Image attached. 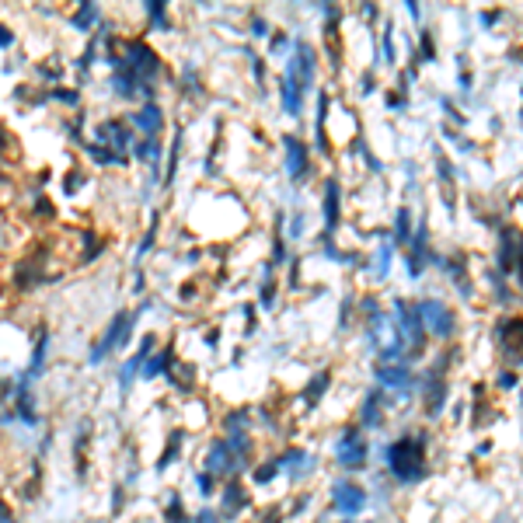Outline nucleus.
<instances>
[{
  "label": "nucleus",
  "mask_w": 523,
  "mask_h": 523,
  "mask_svg": "<svg viewBox=\"0 0 523 523\" xmlns=\"http://www.w3.org/2000/svg\"><path fill=\"white\" fill-rule=\"evenodd\" d=\"M499 262H502L506 273H520L523 276V234L520 230H513V227L502 230V255H499Z\"/></svg>",
  "instance_id": "7ed1b4c3"
},
{
  "label": "nucleus",
  "mask_w": 523,
  "mask_h": 523,
  "mask_svg": "<svg viewBox=\"0 0 523 523\" xmlns=\"http://www.w3.org/2000/svg\"><path fill=\"white\" fill-rule=\"evenodd\" d=\"M209 467H213V471L227 467V446H220V443L213 446V453H209Z\"/></svg>",
  "instance_id": "1a4fd4ad"
},
{
  "label": "nucleus",
  "mask_w": 523,
  "mask_h": 523,
  "mask_svg": "<svg viewBox=\"0 0 523 523\" xmlns=\"http://www.w3.org/2000/svg\"><path fill=\"white\" fill-rule=\"evenodd\" d=\"M380 380H384V384H391V387H398V391H408L412 373H408V370H401V367H391V370H380Z\"/></svg>",
  "instance_id": "0eeeda50"
},
{
  "label": "nucleus",
  "mask_w": 523,
  "mask_h": 523,
  "mask_svg": "<svg viewBox=\"0 0 523 523\" xmlns=\"http://www.w3.org/2000/svg\"><path fill=\"white\" fill-rule=\"evenodd\" d=\"M387 464H391L394 478H401V481H415V478L422 474V443H419V440H412V436L398 440V443L387 450Z\"/></svg>",
  "instance_id": "f257e3e1"
},
{
  "label": "nucleus",
  "mask_w": 523,
  "mask_h": 523,
  "mask_svg": "<svg viewBox=\"0 0 523 523\" xmlns=\"http://www.w3.org/2000/svg\"><path fill=\"white\" fill-rule=\"evenodd\" d=\"M136 122H140L143 129H150V133H154V129L161 126V119H157V108H143V112L136 115Z\"/></svg>",
  "instance_id": "6e6552de"
},
{
  "label": "nucleus",
  "mask_w": 523,
  "mask_h": 523,
  "mask_svg": "<svg viewBox=\"0 0 523 523\" xmlns=\"http://www.w3.org/2000/svg\"><path fill=\"white\" fill-rule=\"evenodd\" d=\"M405 234H408V213L401 209L398 213V237H405Z\"/></svg>",
  "instance_id": "9b49d317"
},
{
  "label": "nucleus",
  "mask_w": 523,
  "mask_h": 523,
  "mask_svg": "<svg viewBox=\"0 0 523 523\" xmlns=\"http://www.w3.org/2000/svg\"><path fill=\"white\" fill-rule=\"evenodd\" d=\"M419 314L433 325V332L436 335H450V328H453V318H450V311L443 307V304H436V300H426V304H419Z\"/></svg>",
  "instance_id": "39448f33"
},
{
  "label": "nucleus",
  "mask_w": 523,
  "mask_h": 523,
  "mask_svg": "<svg viewBox=\"0 0 523 523\" xmlns=\"http://www.w3.org/2000/svg\"><path fill=\"white\" fill-rule=\"evenodd\" d=\"M195 523H216V516H213V513H206V509H202V513H199V516H195Z\"/></svg>",
  "instance_id": "f8f14e48"
},
{
  "label": "nucleus",
  "mask_w": 523,
  "mask_h": 523,
  "mask_svg": "<svg viewBox=\"0 0 523 523\" xmlns=\"http://www.w3.org/2000/svg\"><path fill=\"white\" fill-rule=\"evenodd\" d=\"M287 154H290V175H293V178H300V175H304V164H307L304 147H300L297 140H287Z\"/></svg>",
  "instance_id": "423d86ee"
},
{
  "label": "nucleus",
  "mask_w": 523,
  "mask_h": 523,
  "mask_svg": "<svg viewBox=\"0 0 523 523\" xmlns=\"http://www.w3.org/2000/svg\"><path fill=\"white\" fill-rule=\"evenodd\" d=\"M0 523H15V520H11V513H8V506H4V502H0Z\"/></svg>",
  "instance_id": "ddd939ff"
},
{
  "label": "nucleus",
  "mask_w": 523,
  "mask_h": 523,
  "mask_svg": "<svg viewBox=\"0 0 523 523\" xmlns=\"http://www.w3.org/2000/svg\"><path fill=\"white\" fill-rule=\"evenodd\" d=\"M332 502L342 509V513H356L367 506V492L356 485V481H335L332 485Z\"/></svg>",
  "instance_id": "20e7f679"
},
{
  "label": "nucleus",
  "mask_w": 523,
  "mask_h": 523,
  "mask_svg": "<svg viewBox=\"0 0 523 523\" xmlns=\"http://www.w3.org/2000/svg\"><path fill=\"white\" fill-rule=\"evenodd\" d=\"M335 460H339L342 467H360V464L367 460V440H363L360 429H346V433H342V440H339V446H335Z\"/></svg>",
  "instance_id": "f03ea898"
},
{
  "label": "nucleus",
  "mask_w": 523,
  "mask_h": 523,
  "mask_svg": "<svg viewBox=\"0 0 523 523\" xmlns=\"http://www.w3.org/2000/svg\"><path fill=\"white\" fill-rule=\"evenodd\" d=\"M363 419H367V426H377V394H370V398H367V405H363Z\"/></svg>",
  "instance_id": "9d476101"
}]
</instances>
